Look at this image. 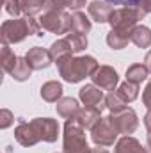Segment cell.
I'll use <instances>...</instances> for the list:
<instances>
[{
  "instance_id": "d590c367",
  "label": "cell",
  "mask_w": 151,
  "mask_h": 153,
  "mask_svg": "<svg viewBox=\"0 0 151 153\" xmlns=\"http://www.w3.org/2000/svg\"><path fill=\"white\" fill-rule=\"evenodd\" d=\"M144 125L148 130H151V111H148V114L144 116Z\"/></svg>"
},
{
  "instance_id": "8fae6325",
  "label": "cell",
  "mask_w": 151,
  "mask_h": 153,
  "mask_svg": "<svg viewBox=\"0 0 151 153\" xmlns=\"http://www.w3.org/2000/svg\"><path fill=\"white\" fill-rule=\"evenodd\" d=\"M25 59H27V62H29V66H30L32 70H44V68H48V66L53 62V59H52V55H50V50H44V48H41V46L30 48V50L27 52Z\"/></svg>"
},
{
  "instance_id": "ffe728a7",
  "label": "cell",
  "mask_w": 151,
  "mask_h": 153,
  "mask_svg": "<svg viewBox=\"0 0 151 153\" xmlns=\"http://www.w3.org/2000/svg\"><path fill=\"white\" fill-rule=\"evenodd\" d=\"M91 20L84 14V13H80V11H76L71 14V30L70 32H76V34H84V36H87V32H91Z\"/></svg>"
},
{
  "instance_id": "d6986e66",
  "label": "cell",
  "mask_w": 151,
  "mask_h": 153,
  "mask_svg": "<svg viewBox=\"0 0 151 153\" xmlns=\"http://www.w3.org/2000/svg\"><path fill=\"white\" fill-rule=\"evenodd\" d=\"M50 55H52L53 62H61V61L71 57V55H73V50H71V45L68 43V39L64 38V39L55 41V43L50 46Z\"/></svg>"
},
{
  "instance_id": "30bf717a",
  "label": "cell",
  "mask_w": 151,
  "mask_h": 153,
  "mask_svg": "<svg viewBox=\"0 0 151 153\" xmlns=\"http://www.w3.org/2000/svg\"><path fill=\"white\" fill-rule=\"evenodd\" d=\"M91 78H93V84L103 91H114L117 82H119L117 71L110 66H98L96 71L91 75Z\"/></svg>"
},
{
  "instance_id": "8992f818",
  "label": "cell",
  "mask_w": 151,
  "mask_h": 153,
  "mask_svg": "<svg viewBox=\"0 0 151 153\" xmlns=\"http://www.w3.org/2000/svg\"><path fill=\"white\" fill-rule=\"evenodd\" d=\"M117 135H119V132H117V128L114 126L110 116H109V117H101L100 123L91 130V139H93V143H94L96 146H100V148L112 146L114 143H115V139H117Z\"/></svg>"
},
{
  "instance_id": "8d00e7d4",
  "label": "cell",
  "mask_w": 151,
  "mask_h": 153,
  "mask_svg": "<svg viewBox=\"0 0 151 153\" xmlns=\"http://www.w3.org/2000/svg\"><path fill=\"white\" fill-rule=\"evenodd\" d=\"M91 153H109V152L103 150V148H101V150H100V148H94V150H91Z\"/></svg>"
},
{
  "instance_id": "7a4b0ae2",
  "label": "cell",
  "mask_w": 151,
  "mask_h": 153,
  "mask_svg": "<svg viewBox=\"0 0 151 153\" xmlns=\"http://www.w3.org/2000/svg\"><path fill=\"white\" fill-rule=\"evenodd\" d=\"M41 30V25L34 20V16H23V18H14V20H7L2 23V29H0V34H2V43H9V45H14V43H20L27 36H32V34H39Z\"/></svg>"
},
{
  "instance_id": "1f68e13d",
  "label": "cell",
  "mask_w": 151,
  "mask_h": 153,
  "mask_svg": "<svg viewBox=\"0 0 151 153\" xmlns=\"http://www.w3.org/2000/svg\"><path fill=\"white\" fill-rule=\"evenodd\" d=\"M109 4H119V5H124V7H141V2L142 0H105Z\"/></svg>"
},
{
  "instance_id": "4fadbf2b",
  "label": "cell",
  "mask_w": 151,
  "mask_h": 153,
  "mask_svg": "<svg viewBox=\"0 0 151 153\" xmlns=\"http://www.w3.org/2000/svg\"><path fill=\"white\" fill-rule=\"evenodd\" d=\"M87 11H89V16H91L94 22H98V23H109L110 14H112L114 9H112V5H110L109 2L94 0V2H91V4H89Z\"/></svg>"
},
{
  "instance_id": "484cf974",
  "label": "cell",
  "mask_w": 151,
  "mask_h": 153,
  "mask_svg": "<svg viewBox=\"0 0 151 153\" xmlns=\"http://www.w3.org/2000/svg\"><path fill=\"white\" fill-rule=\"evenodd\" d=\"M85 5V0H48L46 4V9H73V11H78L80 7Z\"/></svg>"
},
{
  "instance_id": "5bb4252c",
  "label": "cell",
  "mask_w": 151,
  "mask_h": 153,
  "mask_svg": "<svg viewBox=\"0 0 151 153\" xmlns=\"http://www.w3.org/2000/svg\"><path fill=\"white\" fill-rule=\"evenodd\" d=\"M132 32L133 30H117V29H112L107 34V45L110 48H114V50H121V48H124L132 41Z\"/></svg>"
},
{
  "instance_id": "836d02e7",
  "label": "cell",
  "mask_w": 151,
  "mask_h": 153,
  "mask_svg": "<svg viewBox=\"0 0 151 153\" xmlns=\"http://www.w3.org/2000/svg\"><path fill=\"white\" fill-rule=\"evenodd\" d=\"M141 9L144 13H151V0H142L141 2Z\"/></svg>"
},
{
  "instance_id": "9c48e42d",
  "label": "cell",
  "mask_w": 151,
  "mask_h": 153,
  "mask_svg": "<svg viewBox=\"0 0 151 153\" xmlns=\"http://www.w3.org/2000/svg\"><path fill=\"white\" fill-rule=\"evenodd\" d=\"M36 134L39 135L41 141L44 143H55L57 137H59V125L55 119L52 117H36L30 121Z\"/></svg>"
},
{
  "instance_id": "d4e9b609",
  "label": "cell",
  "mask_w": 151,
  "mask_h": 153,
  "mask_svg": "<svg viewBox=\"0 0 151 153\" xmlns=\"http://www.w3.org/2000/svg\"><path fill=\"white\" fill-rule=\"evenodd\" d=\"M18 57L14 55V52L9 48V43H2V57H0V62H2V70L5 73H11V70L14 68Z\"/></svg>"
},
{
  "instance_id": "603a6c76",
  "label": "cell",
  "mask_w": 151,
  "mask_h": 153,
  "mask_svg": "<svg viewBox=\"0 0 151 153\" xmlns=\"http://www.w3.org/2000/svg\"><path fill=\"white\" fill-rule=\"evenodd\" d=\"M115 93L121 96L123 102L130 103V102L137 100V96H139V84H133V82H128V80H126V82H123V84L117 87Z\"/></svg>"
},
{
  "instance_id": "2e32d148",
  "label": "cell",
  "mask_w": 151,
  "mask_h": 153,
  "mask_svg": "<svg viewBox=\"0 0 151 153\" xmlns=\"http://www.w3.org/2000/svg\"><path fill=\"white\" fill-rule=\"evenodd\" d=\"M114 153H148V150L142 148V144H141L135 137L124 135V137H121V139L117 141Z\"/></svg>"
},
{
  "instance_id": "7402d4cb",
  "label": "cell",
  "mask_w": 151,
  "mask_h": 153,
  "mask_svg": "<svg viewBox=\"0 0 151 153\" xmlns=\"http://www.w3.org/2000/svg\"><path fill=\"white\" fill-rule=\"evenodd\" d=\"M30 73H32V68L29 66L27 59L25 57H18V61H16V64H14V68L11 70L9 75L14 80H18V82H23V80H27L30 76Z\"/></svg>"
},
{
  "instance_id": "83f0119b",
  "label": "cell",
  "mask_w": 151,
  "mask_h": 153,
  "mask_svg": "<svg viewBox=\"0 0 151 153\" xmlns=\"http://www.w3.org/2000/svg\"><path fill=\"white\" fill-rule=\"evenodd\" d=\"M66 39H68V43L71 45L73 53H78V52H82V50L87 48V36H84V34L68 32V34H66Z\"/></svg>"
},
{
  "instance_id": "ac0fdd59",
  "label": "cell",
  "mask_w": 151,
  "mask_h": 153,
  "mask_svg": "<svg viewBox=\"0 0 151 153\" xmlns=\"http://www.w3.org/2000/svg\"><path fill=\"white\" fill-rule=\"evenodd\" d=\"M78 112H80V107H78V102L75 98H61L57 102V114L61 117L75 119Z\"/></svg>"
},
{
  "instance_id": "74e56055",
  "label": "cell",
  "mask_w": 151,
  "mask_h": 153,
  "mask_svg": "<svg viewBox=\"0 0 151 153\" xmlns=\"http://www.w3.org/2000/svg\"><path fill=\"white\" fill-rule=\"evenodd\" d=\"M148 148H150V153H151V130H148Z\"/></svg>"
},
{
  "instance_id": "3957f363",
  "label": "cell",
  "mask_w": 151,
  "mask_h": 153,
  "mask_svg": "<svg viewBox=\"0 0 151 153\" xmlns=\"http://www.w3.org/2000/svg\"><path fill=\"white\" fill-rule=\"evenodd\" d=\"M62 150L64 153H91V148L85 139V128L78 123V119H66Z\"/></svg>"
},
{
  "instance_id": "f1b7e54d",
  "label": "cell",
  "mask_w": 151,
  "mask_h": 153,
  "mask_svg": "<svg viewBox=\"0 0 151 153\" xmlns=\"http://www.w3.org/2000/svg\"><path fill=\"white\" fill-rule=\"evenodd\" d=\"M124 107H126V102H123L121 96H119L115 91H110V93L107 94V109H109L110 112H119V111H123Z\"/></svg>"
},
{
  "instance_id": "ba28073f",
  "label": "cell",
  "mask_w": 151,
  "mask_h": 153,
  "mask_svg": "<svg viewBox=\"0 0 151 153\" xmlns=\"http://www.w3.org/2000/svg\"><path fill=\"white\" fill-rule=\"evenodd\" d=\"M110 119H112L114 126L117 128L119 134H124V135H130L137 130L139 126V119H137V114L133 109H123L119 112H112L110 114Z\"/></svg>"
},
{
  "instance_id": "d6a6232c",
  "label": "cell",
  "mask_w": 151,
  "mask_h": 153,
  "mask_svg": "<svg viewBox=\"0 0 151 153\" xmlns=\"http://www.w3.org/2000/svg\"><path fill=\"white\" fill-rule=\"evenodd\" d=\"M142 103H144V107L148 111H151V80L148 82V85H146V89L142 93Z\"/></svg>"
},
{
  "instance_id": "4dcf8cb0",
  "label": "cell",
  "mask_w": 151,
  "mask_h": 153,
  "mask_svg": "<svg viewBox=\"0 0 151 153\" xmlns=\"http://www.w3.org/2000/svg\"><path fill=\"white\" fill-rule=\"evenodd\" d=\"M13 119H14V116H13L11 111L2 109V111H0V128H7V126H11V125H13Z\"/></svg>"
},
{
  "instance_id": "e0dca14e",
  "label": "cell",
  "mask_w": 151,
  "mask_h": 153,
  "mask_svg": "<svg viewBox=\"0 0 151 153\" xmlns=\"http://www.w3.org/2000/svg\"><path fill=\"white\" fill-rule=\"evenodd\" d=\"M41 98H43L44 102L57 103V102L62 98V85H61V82L50 80V82L43 84V85H41Z\"/></svg>"
},
{
  "instance_id": "9a60e30c",
  "label": "cell",
  "mask_w": 151,
  "mask_h": 153,
  "mask_svg": "<svg viewBox=\"0 0 151 153\" xmlns=\"http://www.w3.org/2000/svg\"><path fill=\"white\" fill-rule=\"evenodd\" d=\"M75 119H78V123L85 130H93L100 123L101 116H100V111H96L93 107H84V109H80V112H78V116H76Z\"/></svg>"
},
{
  "instance_id": "52a82bcc",
  "label": "cell",
  "mask_w": 151,
  "mask_h": 153,
  "mask_svg": "<svg viewBox=\"0 0 151 153\" xmlns=\"http://www.w3.org/2000/svg\"><path fill=\"white\" fill-rule=\"evenodd\" d=\"M78 96H80V102H82L85 107H93V109H96V111H100V112H101L103 109H107V96L103 94V89H100V87L94 85V84L84 85V87L80 89Z\"/></svg>"
},
{
  "instance_id": "7c38bea8",
  "label": "cell",
  "mask_w": 151,
  "mask_h": 153,
  "mask_svg": "<svg viewBox=\"0 0 151 153\" xmlns=\"http://www.w3.org/2000/svg\"><path fill=\"white\" fill-rule=\"evenodd\" d=\"M14 137L25 148L34 146L41 141L39 135L36 134V130H34V126H32V123H25V121H20V125L14 128Z\"/></svg>"
},
{
  "instance_id": "f546056e",
  "label": "cell",
  "mask_w": 151,
  "mask_h": 153,
  "mask_svg": "<svg viewBox=\"0 0 151 153\" xmlns=\"http://www.w3.org/2000/svg\"><path fill=\"white\" fill-rule=\"evenodd\" d=\"M4 5H5V11L11 16H18L23 11L21 9V0H4Z\"/></svg>"
},
{
  "instance_id": "44dd1931",
  "label": "cell",
  "mask_w": 151,
  "mask_h": 153,
  "mask_svg": "<svg viewBox=\"0 0 151 153\" xmlns=\"http://www.w3.org/2000/svg\"><path fill=\"white\" fill-rule=\"evenodd\" d=\"M132 43L139 48H148L151 45V30L144 25H137L132 32Z\"/></svg>"
},
{
  "instance_id": "277c9868",
  "label": "cell",
  "mask_w": 151,
  "mask_h": 153,
  "mask_svg": "<svg viewBox=\"0 0 151 153\" xmlns=\"http://www.w3.org/2000/svg\"><path fill=\"white\" fill-rule=\"evenodd\" d=\"M39 25L53 34H68L71 30V14L61 9H44L39 18Z\"/></svg>"
},
{
  "instance_id": "cb8c5ba5",
  "label": "cell",
  "mask_w": 151,
  "mask_h": 153,
  "mask_svg": "<svg viewBox=\"0 0 151 153\" xmlns=\"http://www.w3.org/2000/svg\"><path fill=\"white\" fill-rule=\"evenodd\" d=\"M148 68L144 64H132L128 70H126V80L128 82H133V84H142V80L148 78Z\"/></svg>"
},
{
  "instance_id": "e575fe53",
  "label": "cell",
  "mask_w": 151,
  "mask_h": 153,
  "mask_svg": "<svg viewBox=\"0 0 151 153\" xmlns=\"http://www.w3.org/2000/svg\"><path fill=\"white\" fill-rule=\"evenodd\" d=\"M144 66L148 68V71L151 73V50L146 53V57H144Z\"/></svg>"
},
{
  "instance_id": "4316f807",
  "label": "cell",
  "mask_w": 151,
  "mask_h": 153,
  "mask_svg": "<svg viewBox=\"0 0 151 153\" xmlns=\"http://www.w3.org/2000/svg\"><path fill=\"white\" fill-rule=\"evenodd\" d=\"M46 4L48 0H21V9L25 16H36L43 13V9H46Z\"/></svg>"
},
{
  "instance_id": "5b68a950",
  "label": "cell",
  "mask_w": 151,
  "mask_h": 153,
  "mask_svg": "<svg viewBox=\"0 0 151 153\" xmlns=\"http://www.w3.org/2000/svg\"><path fill=\"white\" fill-rule=\"evenodd\" d=\"M146 16V13L141 7H121V9H114L110 14V27L117 30H133L135 23L139 20H142Z\"/></svg>"
},
{
  "instance_id": "6da1fadb",
  "label": "cell",
  "mask_w": 151,
  "mask_h": 153,
  "mask_svg": "<svg viewBox=\"0 0 151 153\" xmlns=\"http://www.w3.org/2000/svg\"><path fill=\"white\" fill-rule=\"evenodd\" d=\"M59 66V73L61 76L70 82V84H76L80 80H84L85 76H91L96 68H98V62L94 57L91 55H84V57H68L61 62H57Z\"/></svg>"
}]
</instances>
